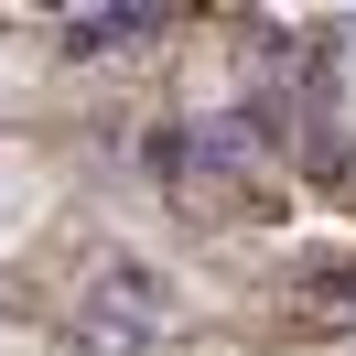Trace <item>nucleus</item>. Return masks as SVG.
I'll list each match as a JSON object with an SVG mask.
<instances>
[{
  "label": "nucleus",
  "mask_w": 356,
  "mask_h": 356,
  "mask_svg": "<svg viewBox=\"0 0 356 356\" xmlns=\"http://www.w3.org/2000/svg\"><path fill=\"white\" fill-rule=\"evenodd\" d=\"M140 33H162V11H76L65 44H76V54H130Z\"/></svg>",
  "instance_id": "f03ea898"
},
{
  "label": "nucleus",
  "mask_w": 356,
  "mask_h": 356,
  "mask_svg": "<svg viewBox=\"0 0 356 356\" xmlns=\"http://www.w3.org/2000/svg\"><path fill=\"white\" fill-rule=\"evenodd\" d=\"M334 54H346V65H356V22H334Z\"/></svg>",
  "instance_id": "7ed1b4c3"
},
{
  "label": "nucleus",
  "mask_w": 356,
  "mask_h": 356,
  "mask_svg": "<svg viewBox=\"0 0 356 356\" xmlns=\"http://www.w3.org/2000/svg\"><path fill=\"white\" fill-rule=\"evenodd\" d=\"M162 324H173V291H162V270H140V259H108L87 281V313H76L87 356H130V346H152Z\"/></svg>",
  "instance_id": "f257e3e1"
},
{
  "label": "nucleus",
  "mask_w": 356,
  "mask_h": 356,
  "mask_svg": "<svg viewBox=\"0 0 356 356\" xmlns=\"http://www.w3.org/2000/svg\"><path fill=\"white\" fill-rule=\"evenodd\" d=\"M334 313H346V324H356V281H346V291H334Z\"/></svg>",
  "instance_id": "20e7f679"
}]
</instances>
